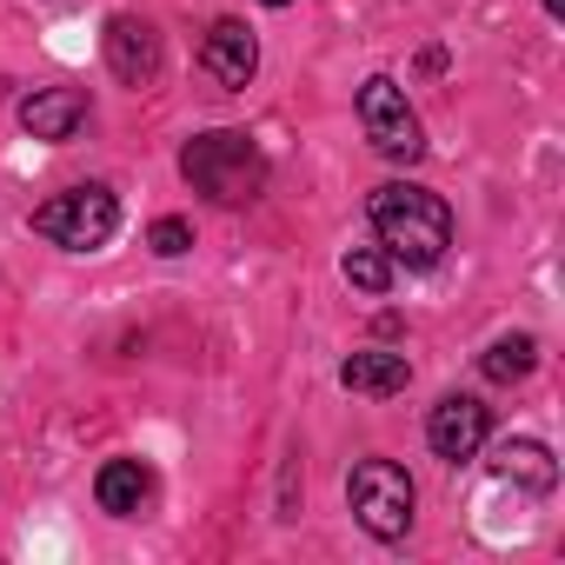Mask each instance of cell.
Listing matches in <instances>:
<instances>
[{"mask_svg": "<svg viewBox=\"0 0 565 565\" xmlns=\"http://www.w3.org/2000/svg\"><path fill=\"white\" fill-rule=\"evenodd\" d=\"M360 127H366L373 153H386L399 167H413L426 153V127H419V114H413V100H406V87L393 74H373L360 87Z\"/></svg>", "mask_w": 565, "mask_h": 565, "instance_id": "5b68a950", "label": "cell"}, {"mask_svg": "<svg viewBox=\"0 0 565 565\" xmlns=\"http://www.w3.org/2000/svg\"><path fill=\"white\" fill-rule=\"evenodd\" d=\"M200 67L220 81V87H246L253 67H259V41L246 21H213L206 41H200Z\"/></svg>", "mask_w": 565, "mask_h": 565, "instance_id": "ba28073f", "label": "cell"}, {"mask_svg": "<svg viewBox=\"0 0 565 565\" xmlns=\"http://www.w3.org/2000/svg\"><path fill=\"white\" fill-rule=\"evenodd\" d=\"M120 226V200L107 186H67L47 206H34V233L67 246V253H100Z\"/></svg>", "mask_w": 565, "mask_h": 565, "instance_id": "3957f363", "label": "cell"}, {"mask_svg": "<svg viewBox=\"0 0 565 565\" xmlns=\"http://www.w3.org/2000/svg\"><path fill=\"white\" fill-rule=\"evenodd\" d=\"M147 246H153L160 259H180V253L193 246V226H186V220H153V233H147Z\"/></svg>", "mask_w": 565, "mask_h": 565, "instance_id": "9a60e30c", "label": "cell"}, {"mask_svg": "<svg viewBox=\"0 0 565 565\" xmlns=\"http://www.w3.org/2000/svg\"><path fill=\"white\" fill-rule=\"evenodd\" d=\"M21 127L34 140H74L87 127V94L81 87H34L21 100Z\"/></svg>", "mask_w": 565, "mask_h": 565, "instance_id": "9c48e42d", "label": "cell"}, {"mask_svg": "<svg viewBox=\"0 0 565 565\" xmlns=\"http://www.w3.org/2000/svg\"><path fill=\"white\" fill-rule=\"evenodd\" d=\"M100 47H107V67H114L120 87H153L160 81V34H153V21L114 14L107 34H100Z\"/></svg>", "mask_w": 565, "mask_h": 565, "instance_id": "8992f818", "label": "cell"}, {"mask_svg": "<svg viewBox=\"0 0 565 565\" xmlns=\"http://www.w3.org/2000/svg\"><path fill=\"white\" fill-rule=\"evenodd\" d=\"M366 220H373L380 246L393 253V266H413V273L439 266L446 246H452V206H446L433 186H413V180H386V186H373Z\"/></svg>", "mask_w": 565, "mask_h": 565, "instance_id": "6da1fadb", "label": "cell"}, {"mask_svg": "<svg viewBox=\"0 0 565 565\" xmlns=\"http://www.w3.org/2000/svg\"><path fill=\"white\" fill-rule=\"evenodd\" d=\"M492 472L512 479V486H525V492H552V486H558V466H552V452H545L539 439H499Z\"/></svg>", "mask_w": 565, "mask_h": 565, "instance_id": "7c38bea8", "label": "cell"}, {"mask_svg": "<svg viewBox=\"0 0 565 565\" xmlns=\"http://www.w3.org/2000/svg\"><path fill=\"white\" fill-rule=\"evenodd\" d=\"M347 505L373 539H406L413 532V479L393 459H360L347 479Z\"/></svg>", "mask_w": 565, "mask_h": 565, "instance_id": "277c9868", "label": "cell"}, {"mask_svg": "<svg viewBox=\"0 0 565 565\" xmlns=\"http://www.w3.org/2000/svg\"><path fill=\"white\" fill-rule=\"evenodd\" d=\"M545 14H565V0H545Z\"/></svg>", "mask_w": 565, "mask_h": 565, "instance_id": "2e32d148", "label": "cell"}, {"mask_svg": "<svg viewBox=\"0 0 565 565\" xmlns=\"http://www.w3.org/2000/svg\"><path fill=\"white\" fill-rule=\"evenodd\" d=\"M340 386L347 393H366V399H393V393L413 386V360L406 353H386V347H366V353H353L340 366Z\"/></svg>", "mask_w": 565, "mask_h": 565, "instance_id": "30bf717a", "label": "cell"}, {"mask_svg": "<svg viewBox=\"0 0 565 565\" xmlns=\"http://www.w3.org/2000/svg\"><path fill=\"white\" fill-rule=\"evenodd\" d=\"M532 366H539V347H532V333H505V340H492V347L479 353V373H486L492 386H519Z\"/></svg>", "mask_w": 565, "mask_h": 565, "instance_id": "4fadbf2b", "label": "cell"}, {"mask_svg": "<svg viewBox=\"0 0 565 565\" xmlns=\"http://www.w3.org/2000/svg\"><path fill=\"white\" fill-rule=\"evenodd\" d=\"M340 273L353 279L360 294H386L399 266H393V253H386V246H360V253H347V266H340Z\"/></svg>", "mask_w": 565, "mask_h": 565, "instance_id": "5bb4252c", "label": "cell"}, {"mask_svg": "<svg viewBox=\"0 0 565 565\" xmlns=\"http://www.w3.org/2000/svg\"><path fill=\"white\" fill-rule=\"evenodd\" d=\"M266 8H294V0H266Z\"/></svg>", "mask_w": 565, "mask_h": 565, "instance_id": "e0dca14e", "label": "cell"}, {"mask_svg": "<svg viewBox=\"0 0 565 565\" xmlns=\"http://www.w3.org/2000/svg\"><path fill=\"white\" fill-rule=\"evenodd\" d=\"M180 173L193 193H206L213 206H246L266 193V153L253 147V134H233V127H213V134H193L180 147Z\"/></svg>", "mask_w": 565, "mask_h": 565, "instance_id": "7a4b0ae2", "label": "cell"}, {"mask_svg": "<svg viewBox=\"0 0 565 565\" xmlns=\"http://www.w3.org/2000/svg\"><path fill=\"white\" fill-rule=\"evenodd\" d=\"M486 433H492V413H486L472 393H446V399L433 406V419H426V439H433V452H439L446 466H459V459H479Z\"/></svg>", "mask_w": 565, "mask_h": 565, "instance_id": "52a82bcc", "label": "cell"}, {"mask_svg": "<svg viewBox=\"0 0 565 565\" xmlns=\"http://www.w3.org/2000/svg\"><path fill=\"white\" fill-rule=\"evenodd\" d=\"M94 499H100V512L134 519V512L153 499V472H147V459H107L100 479H94Z\"/></svg>", "mask_w": 565, "mask_h": 565, "instance_id": "8fae6325", "label": "cell"}]
</instances>
